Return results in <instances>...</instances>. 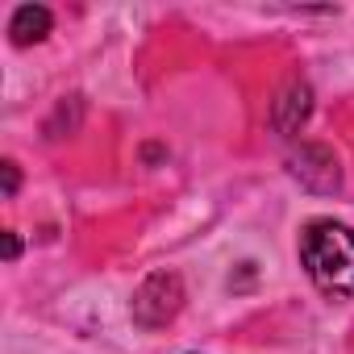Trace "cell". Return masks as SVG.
I'll return each mask as SVG.
<instances>
[{
  "mask_svg": "<svg viewBox=\"0 0 354 354\" xmlns=\"http://www.w3.org/2000/svg\"><path fill=\"white\" fill-rule=\"evenodd\" d=\"M288 167H292V175L308 188V192H337V184H342V171H337V162H333V154L325 150V146H300L292 158H288Z\"/></svg>",
  "mask_w": 354,
  "mask_h": 354,
  "instance_id": "cell-3",
  "label": "cell"
},
{
  "mask_svg": "<svg viewBox=\"0 0 354 354\" xmlns=\"http://www.w3.org/2000/svg\"><path fill=\"white\" fill-rule=\"evenodd\" d=\"M180 308H184V283L175 271H154L133 292V321L146 329H162Z\"/></svg>",
  "mask_w": 354,
  "mask_h": 354,
  "instance_id": "cell-2",
  "label": "cell"
},
{
  "mask_svg": "<svg viewBox=\"0 0 354 354\" xmlns=\"http://www.w3.org/2000/svg\"><path fill=\"white\" fill-rule=\"evenodd\" d=\"M308 113H313V92H308V84L292 80V84L275 96V104H271V125H275L279 133H296V129L308 121Z\"/></svg>",
  "mask_w": 354,
  "mask_h": 354,
  "instance_id": "cell-4",
  "label": "cell"
},
{
  "mask_svg": "<svg viewBox=\"0 0 354 354\" xmlns=\"http://www.w3.org/2000/svg\"><path fill=\"white\" fill-rule=\"evenodd\" d=\"M17 192V162H5V196Z\"/></svg>",
  "mask_w": 354,
  "mask_h": 354,
  "instance_id": "cell-6",
  "label": "cell"
},
{
  "mask_svg": "<svg viewBox=\"0 0 354 354\" xmlns=\"http://www.w3.org/2000/svg\"><path fill=\"white\" fill-rule=\"evenodd\" d=\"M300 263L325 296L333 300L354 296V230L350 225L333 217L308 221L300 234Z\"/></svg>",
  "mask_w": 354,
  "mask_h": 354,
  "instance_id": "cell-1",
  "label": "cell"
},
{
  "mask_svg": "<svg viewBox=\"0 0 354 354\" xmlns=\"http://www.w3.org/2000/svg\"><path fill=\"white\" fill-rule=\"evenodd\" d=\"M9 34L17 46H30V42H42L50 34V13L42 5H21L13 17H9Z\"/></svg>",
  "mask_w": 354,
  "mask_h": 354,
  "instance_id": "cell-5",
  "label": "cell"
}]
</instances>
